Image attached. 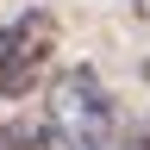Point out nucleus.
Masks as SVG:
<instances>
[{"mask_svg":"<svg viewBox=\"0 0 150 150\" xmlns=\"http://www.w3.org/2000/svg\"><path fill=\"white\" fill-rule=\"evenodd\" d=\"M50 131H56V150H119L112 100H106L100 75L88 63L56 75V88H50Z\"/></svg>","mask_w":150,"mask_h":150,"instance_id":"1","label":"nucleus"},{"mask_svg":"<svg viewBox=\"0 0 150 150\" xmlns=\"http://www.w3.org/2000/svg\"><path fill=\"white\" fill-rule=\"evenodd\" d=\"M56 19L44 6H31V13H19L0 25V94L6 100H19V94H31L38 88V75L50 69V56H56Z\"/></svg>","mask_w":150,"mask_h":150,"instance_id":"2","label":"nucleus"},{"mask_svg":"<svg viewBox=\"0 0 150 150\" xmlns=\"http://www.w3.org/2000/svg\"><path fill=\"white\" fill-rule=\"evenodd\" d=\"M0 150H56V131L44 119H6L0 125Z\"/></svg>","mask_w":150,"mask_h":150,"instance_id":"3","label":"nucleus"},{"mask_svg":"<svg viewBox=\"0 0 150 150\" xmlns=\"http://www.w3.org/2000/svg\"><path fill=\"white\" fill-rule=\"evenodd\" d=\"M131 150H150V138H144V144H131Z\"/></svg>","mask_w":150,"mask_h":150,"instance_id":"4","label":"nucleus"},{"mask_svg":"<svg viewBox=\"0 0 150 150\" xmlns=\"http://www.w3.org/2000/svg\"><path fill=\"white\" fill-rule=\"evenodd\" d=\"M144 81H150V63H144Z\"/></svg>","mask_w":150,"mask_h":150,"instance_id":"5","label":"nucleus"}]
</instances>
